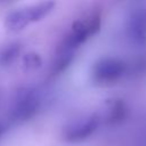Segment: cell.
Returning <instances> with one entry per match:
<instances>
[{"instance_id": "cell-1", "label": "cell", "mask_w": 146, "mask_h": 146, "mask_svg": "<svg viewBox=\"0 0 146 146\" xmlns=\"http://www.w3.org/2000/svg\"><path fill=\"white\" fill-rule=\"evenodd\" d=\"M103 15L99 9H94L84 18H80L73 22L71 31L63 39L58 49L75 51L78 47L83 44L89 38L99 32L103 21Z\"/></svg>"}, {"instance_id": "cell-2", "label": "cell", "mask_w": 146, "mask_h": 146, "mask_svg": "<svg viewBox=\"0 0 146 146\" xmlns=\"http://www.w3.org/2000/svg\"><path fill=\"white\" fill-rule=\"evenodd\" d=\"M127 72V64L117 57H102L91 67V79L98 86H110L120 81Z\"/></svg>"}, {"instance_id": "cell-3", "label": "cell", "mask_w": 146, "mask_h": 146, "mask_svg": "<svg viewBox=\"0 0 146 146\" xmlns=\"http://www.w3.org/2000/svg\"><path fill=\"white\" fill-rule=\"evenodd\" d=\"M41 106L40 94L36 89L26 87L18 90L11 104V117L15 121L24 122L33 119Z\"/></svg>"}, {"instance_id": "cell-4", "label": "cell", "mask_w": 146, "mask_h": 146, "mask_svg": "<svg viewBox=\"0 0 146 146\" xmlns=\"http://www.w3.org/2000/svg\"><path fill=\"white\" fill-rule=\"evenodd\" d=\"M100 124L98 114H90L82 119H78L64 130V138L68 143H80L92 136Z\"/></svg>"}, {"instance_id": "cell-5", "label": "cell", "mask_w": 146, "mask_h": 146, "mask_svg": "<svg viewBox=\"0 0 146 146\" xmlns=\"http://www.w3.org/2000/svg\"><path fill=\"white\" fill-rule=\"evenodd\" d=\"M127 36L136 47L146 44V9L135 8L127 19Z\"/></svg>"}, {"instance_id": "cell-6", "label": "cell", "mask_w": 146, "mask_h": 146, "mask_svg": "<svg viewBox=\"0 0 146 146\" xmlns=\"http://www.w3.org/2000/svg\"><path fill=\"white\" fill-rule=\"evenodd\" d=\"M129 110L123 99L113 98L107 103V111L105 113V123L107 125H119L125 121Z\"/></svg>"}, {"instance_id": "cell-7", "label": "cell", "mask_w": 146, "mask_h": 146, "mask_svg": "<svg viewBox=\"0 0 146 146\" xmlns=\"http://www.w3.org/2000/svg\"><path fill=\"white\" fill-rule=\"evenodd\" d=\"M30 24L25 9H17L10 11L5 18V26L9 32H21Z\"/></svg>"}, {"instance_id": "cell-8", "label": "cell", "mask_w": 146, "mask_h": 146, "mask_svg": "<svg viewBox=\"0 0 146 146\" xmlns=\"http://www.w3.org/2000/svg\"><path fill=\"white\" fill-rule=\"evenodd\" d=\"M55 5L56 3L54 1H43V2H39L36 5H33V6H30L29 8H25L30 23L39 22L42 18H44L52 10Z\"/></svg>"}, {"instance_id": "cell-9", "label": "cell", "mask_w": 146, "mask_h": 146, "mask_svg": "<svg viewBox=\"0 0 146 146\" xmlns=\"http://www.w3.org/2000/svg\"><path fill=\"white\" fill-rule=\"evenodd\" d=\"M73 59H74V51L57 49L56 57H55V60L52 64V73L60 74L64 71H66L70 67V65L72 64Z\"/></svg>"}, {"instance_id": "cell-10", "label": "cell", "mask_w": 146, "mask_h": 146, "mask_svg": "<svg viewBox=\"0 0 146 146\" xmlns=\"http://www.w3.org/2000/svg\"><path fill=\"white\" fill-rule=\"evenodd\" d=\"M21 51H22V46L19 42L14 41L6 44L0 51V64L5 66L13 64L19 57Z\"/></svg>"}, {"instance_id": "cell-11", "label": "cell", "mask_w": 146, "mask_h": 146, "mask_svg": "<svg viewBox=\"0 0 146 146\" xmlns=\"http://www.w3.org/2000/svg\"><path fill=\"white\" fill-rule=\"evenodd\" d=\"M42 65V58L41 56L35 51L26 52L23 56V66L27 71H35L40 68Z\"/></svg>"}, {"instance_id": "cell-12", "label": "cell", "mask_w": 146, "mask_h": 146, "mask_svg": "<svg viewBox=\"0 0 146 146\" xmlns=\"http://www.w3.org/2000/svg\"><path fill=\"white\" fill-rule=\"evenodd\" d=\"M1 132H2V127L0 125V133H1Z\"/></svg>"}]
</instances>
